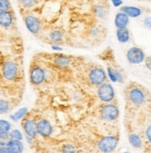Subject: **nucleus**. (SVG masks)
<instances>
[{
    "label": "nucleus",
    "mask_w": 151,
    "mask_h": 153,
    "mask_svg": "<svg viewBox=\"0 0 151 153\" xmlns=\"http://www.w3.org/2000/svg\"><path fill=\"white\" fill-rule=\"evenodd\" d=\"M118 139L114 136H107L102 137L97 144V148L102 153H110L117 147Z\"/></svg>",
    "instance_id": "f257e3e1"
},
{
    "label": "nucleus",
    "mask_w": 151,
    "mask_h": 153,
    "mask_svg": "<svg viewBox=\"0 0 151 153\" xmlns=\"http://www.w3.org/2000/svg\"><path fill=\"white\" fill-rule=\"evenodd\" d=\"M126 59L131 64H140L144 62L146 59V56L144 51L137 47H132L128 49L126 53Z\"/></svg>",
    "instance_id": "f03ea898"
},
{
    "label": "nucleus",
    "mask_w": 151,
    "mask_h": 153,
    "mask_svg": "<svg viewBox=\"0 0 151 153\" xmlns=\"http://www.w3.org/2000/svg\"><path fill=\"white\" fill-rule=\"evenodd\" d=\"M97 96L103 102H110L114 100L115 92L110 84H103L97 89Z\"/></svg>",
    "instance_id": "7ed1b4c3"
},
{
    "label": "nucleus",
    "mask_w": 151,
    "mask_h": 153,
    "mask_svg": "<svg viewBox=\"0 0 151 153\" xmlns=\"http://www.w3.org/2000/svg\"><path fill=\"white\" fill-rule=\"evenodd\" d=\"M120 111L116 105L113 104H106L102 107L101 110V116L106 121H115L119 117Z\"/></svg>",
    "instance_id": "20e7f679"
},
{
    "label": "nucleus",
    "mask_w": 151,
    "mask_h": 153,
    "mask_svg": "<svg viewBox=\"0 0 151 153\" xmlns=\"http://www.w3.org/2000/svg\"><path fill=\"white\" fill-rule=\"evenodd\" d=\"M107 79V74L105 71L101 68H94L89 73V80L91 83L95 85H101L105 84V81Z\"/></svg>",
    "instance_id": "39448f33"
},
{
    "label": "nucleus",
    "mask_w": 151,
    "mask_h": 153,
    "mask_svg": "<svg viewBox=\"0 0 151 153\" xmlns=\"http://www.w3.org/2000/svg\"><path fill=\"white\" fill-rule=\"evenodd\" d=\"M2 74L6 80L12 81L18 74V66L13 61H7L3 65Z\"/></svg>",
    "instance_id": "423d86ee"
},
{
    "label": "nucleus",
    "mask_w": 151,
    "mask_h": 153,
    "mask_svg": "<svg viewBox=\"0 0 151 153\" xmlns=\"http://www.w3.org/2000/svg\"><path fill=\"white\" fill-rule=\"evenodd\" d=\"M129 100L134 105H141L146 100V95L142 89L134 87L129 91Z\"/></svg>",
    "instance_id": "0eeeda50"
},
{
    "label": "nucleus",
    "mask_w": 151,
    "mask_h": 153,
    "mask_svg": "<svg viewBox=\"0 0 151 153\" xmlns=\"http://www.w3.org/2000/svg\"><path fill=\"white\" fill-rule=\"evenodd\" d=\"M46 79V73L41 67H33L30 73V81L34 85H41Z\"/></svg>",
    "instance_id": "6e6552de"
},
{
    "label": "nucleus",
    "mask_w": 151,
    "mask_h": 153,
    "mask_svg": "<svg viewBox=\"0 0 151 153\" xmlns=\"http://www.w3.org/2000/svg\"><path fill=\"white\" fill-rule=\"evenodd\" d=\"M22 127L24 133L26 134V137L33 138L37 136V123H35L32 119L25 120L22 123Z\"/></svg>",
    "instance_id": "1a4fd4ad"
},
{
    "label": "nucleus",
    "mask_w": 151,
    "mask_h": 153,
    "mask_svg": "<svg viewBox=\"0 0 151 153\" xmlns=\"http://www.w3.org/2000/svg\"><path fill=\"white\" fill-rule=\"evenodd\" d=\"M52 131H53V128L49 121L46 119H42L37 122V133L41 137H47L51 136Z\"/></svg>",
    "instance_id": "9d476101"
},
{
    "label": "nucleus",
    "mask_w": 151,
    "mask_h": 153,
    "mask_svg": "<svg viewBox=\"0 0 151 153\" xmlns=\"http://www.w3.org/2000/svg\"><path fill=\"white\" fill-rule=\"evenodd\" d=\"M25 25L27 27V29L29 30V32H31L32 33L35 34L37 33L40 31V22L37 19L36 17L34 16H27L25 18Z\"/></svg>",
    "instance_id": "9b49d317"
},
{
    "label": "nucleus",
    "mask_w": 151,
    "mask_h": 153,
    "mask_svg": "<svg viewBox=\"0 0 151 153\" xmlns=\"http://www.w3.org/2000/svg\"><path fill=\"white\" fill-rule=\"evenodd\" d=\"M114 23H115V26L117 27V29L127 28V26L129 24V17L120 11L115 16Z\"/></svg>",
    "instance_id": "f8f14e48"
},
{
    "label": "nucleus",
    "mask_w": 151,
    "mask_h": 153,
    "mask_svg": "<svg viewBox=\"0 0 151 153\" xmlns=\"http://www.w3.org/2000/svg\"><path fill=\"white\" fill-rule=\"evenodd\" d=\"M121 12L127 15L129 18H137L142 14V10L137 7L125 6L121 7Z\"/></svg>",
    "instance_id": "ddd939ff"
},
{
    "label": "nucleus",
    "mask_w": 151,
    "mask_h": 153,
    "mask_svg": "<svg viewBox=\"0 0 151 153\" xmlns=\"http://www.w3.org/2000/svg\"><path fill=\"white\" fill-rule=\"evenodd\" d=\"M13 22V17L10 11L0 12V26L2 27H10Z\"/></svg>",
    "instance_id": "4468645a"
},
{
    "label": "nucleus",
    "mask_w": 151,
    "mask_h": 153,
    "mask_svg": "<svg viewBox=\"0 0 151 153\" xmlns=\"http://www.w3.org/2000/svg\"><path fill=\"white\" fill-rule=\"evenodd\" d=\"M7 148L10 151V153H22L24 149L22 142L19 140H10Z\"/></svg>",
    "instance_id": "2eb2a0df"
},
{
    "label": "nucleus",
    "mask_w": 151,
    "mask_h": 153,
    "mask_svg": "<svg viewBox=\"0 0 151 153\" xmlns=\"http://www.w3.org/2000/svg\"><path fill=\"white\" fill-rule=\"evenodd\" d=\"M116 36L120 43H127L130 40V32L127 28L123 29H117L116 31Z\"/></svg>",
    "instance_id": "dca6fc26"
},
{
    "label": "nucleus",
    "mask_w": 151,
    "mask_h": 153,
    "mask_svg": "<svg viewBox=\"0 0 151 153\" xmlns=\"http://www.w3.org/2000/svg\"><path fill=\"white\" fill-rule=\"evenodd\" d=\"M107 73H108L109 78L110 79L111 82L113 83H116V82H122V75L121 74L120 71H116V70H113L111 68H108L107 70Z\"/></svg>",
    "instance_id": "f3484780"
},
{
    "label": "nucleus",
    "mask_w": 151,
    "mask_h": 153,
    "mask_svg": "<svg viewBox=\"0 0 151 153\" xmlns=\"http://www.w3.org/2000/svg\"><path fill=\"white\" fill-rule=\"evenodd\" d=\"M54 62H55V64L59 68H66L67 66H69L70 61L68 57L63 56V55H59L54 59Z\"/></svg>",
    "instance_id": "a211bd4d"
},
{
    "label": "nucleus",
    "mask_w": 151,
    "mask_h": 153,
    "mask_svg": "<svg viewBox=\"0 0 151 153\" xmlns=\"http://www.w3.org/2000/svg\"><path fill=\"white\" fill-rule=\"evenodd\" d=\"M27 112H28L27 108H21V109L18 110L15 113L10 115V119L14 122H18V121L21 120L23 117L27 114Z\"/></svg>",
    "instance_id": "6ab92c4d"
},
{
    "label": "nucleus",
    "mask_w": 151,
    "mask_h": 153,
    "mask_svg": "<svg viewBox=\"0 0 151 153\" xmlns=\"http://www.w3.org/2000/svg\"><path fill=\"white\" fill-rule=\"evenodd\" d=\"M129 143L132 147L138 149L142 146V140L137 134H131L129 136Z\"/></svg>",
    "instance_id": "aec40b11"
},
{
    "label": "nucleus",
    "mask_w": 151,
    "mask_h": 153,
    "mask_svg": "<svg viewBox=\"0 0 151 153\" xmlns=\"http://www.w3.org/2000/svg\"><path fill=\"white\" fill-rule=\"evenodd\" d=\"M11 130V124L6 120H0V134H8Z\"/></svg>",
    "instance_id": "412c9836"
},
{
    "label": "nucleus",
    "mask_w": 151,
    "mask_h": 153,
    "mask_svg": "<svg viewBox=\"0 0 151 153\" xmlns=\"http://www.w3.org/2000/svg\"><path fill=\"white\" fill-rule=\"evenodd\" d=\"M49 38L53 42H59L63 39V34H62L60 31L55 30V31H52L49 33Z\"/></svg>",
    "instance_id": "4be33fe9"
},
{
    "label": "nucleus",
    "mask_w": 151,
    "mask_h": 153,
    "mask_svg": "<svg viewBox=\"0 0 151 153\" xmlns=\"http://www.w3.org/2000/svg\"><path fill=\"white\" fill-rule=\"evenodd\" d=\"M10 136L11 140H19V141H21L23 139L22 133L20 130H18V129H14V130L10 131Z\"/></svg>",
    "instance_id": "5701e85b"
},
{
    "label": "nucleus",
    "mask_w": 151,
    "mask_h": 153,
    "mask_svg": "<svg viewBox=\"0 0 151 153\" xmlns=\"http://www.w3.org/2000/svg\"><path fill=\"white\" fill-rule=\"evenodd\" d=\"M10 140H11V138L10 136V133L0 134V146L1 147H7Z\"/></svg>",
    "instance_id": "b1692460"
},
{
    "label": "nucleus",
    "mask_w": 151,
    "mask_h": 153,
    "mask_svg": "<svg viewBox=\"0 0 151 153\" xmlns=\"http://www.w3.org/2000/svg\"><path fill=\"white\" fill-rule=\"evenodd\" d=\"M8 110H10V105H8V103L4 100H0V114L7 113Z\"/></svg>",
    "instance_id": "393cba45"
},
{
    "label": "nucleus",
    "mask_w": 151,
    "mask_h": 153,
    "mask_svg": "<svg viewBox=\"0 0 151 153\" xmlns=\"http://www.w3.org/2000/svg\"><path fill=\"white\" fill-rule=\"evenodd\" d=\"M10 8V2L7 0H0V12L7 11Z\"/></svg>",
    "instance_id": "a878e982"
},
{
    "label": "nucleus",
    "mask_w": 151,
    "mask_h": 153,
    "mask_svg": "<svg viewBox=\"0 0 151 153\" xmlns=\"http://www.w3.org/2000/svg\"><path fill=\"white\" fill-rule=\"evenodd\" d=\"M61 151L62 153H76V149L70 144H66L62 147Z\"/></svg>",
    "instance_id": "bb28decb"
},
{
    "label": "nucleus",
    "mask_w": 151,
    "mask_h": 153,
    "mask_svg": "<svg viewBox=\"0 0 151 153\" xmlns=\"http://www.w3.org/2000/svg\"><path fill=\"white\" fill-rule=\"evenodd\" d=\"M146 137L149 143H151V124H149L146 129Z\"/></svg>",
    "instance_id": "cd10ccee"
},
{
    "label": "nucleus",
    "mask_w": 151,
    "mask_h": 153,
    "mask_svg": "<svg viewBox=\"0 0 151 153\" xmlns=\"http://www.w3.org/2000/svg\"><path fill=\"white\" fill-rule=\"evenodd\" d=\"M144 25L148 29H151V17H146L144 19Z\"/></svg>",
    "instance_id": "c85d7f7f"
},
{
    "label": "nucleus",
    "mask_w": 151,
    "mask_h": 153,
    "mask_svg": "<svg viewBox=\"0 0 151 153\" xmlns=\"http://www.w3.org/2000/svg\"><path fill=\"white\" fill-rule=\"evenodd\" d=\"M145 64H146V67L151 71V56H148L145 59Z\"/></svg>",
    "instance_id": "c756f323"
},
{
    "label": "nucleus",
    "mask_w": 151,
    "mask_h": 153,
    "mask_svg": "<svg viewBox=\"0 0 151 153\" xmlns=\"http://www.w3.org/2000/svg\"><path fill=\"white\" fill-rule=\"evenodd\" d=\"M96 10H98V11H95V13H96V16H98V17H103V15H104L103 7H100V6H98V7H96Z\"/></svg>",
    "instance_id": "7c9ffc66"
},
{
    "label": "nucleus",
    "mask_w": 151,
    "mask_h": 153,
    "mask_svg": "<svg viewBox=\"0 0 151 153\" xmlns=\"http://www.w3.org/2000/svg\"><path fill=\"white\" fill-rule=\"evenodd\" d=\"M111 3H112V5H113L115 7H118L121 6L123 2L121 1V0H113V1H111Z\"/></svg>",
    "instance_id": "2f4dec72"
},
{
    "label": "nucleus",
    "mask_w": 151,
    "mask_h": 153,
    "mask_svg": "<svg viewBox=\"0 0 151 153\" xmlns=\"http://www.w3.org/2000/svg\"><path fill=\"white\" fill-rule=\"evenodd\" d=\"M21 3H22V4H24L25 6H27L28 7H33V6L34 1H21Z\"/></svg>",
    "instance_id": "473e14b6"
},
{
    "label": "nucleus",
    "mask_w": 151,
    "mask_h": 153,
    "mask_svg": "<svg viewBox=\"0 0 151 153\" xmlns=\"http://www.w3.org/2000/svg\"><path fill=\"white\" fill-rule=\"evenodd\" d=\"M0 153H10L7 147H1L0 146Z\"/></svg>",
    "instance_id": "72a5a7b5"
},
{
    "label": "nucleus",
    "mask_w": 151,
    "mask_h": 153,
    "mask_svg": "<svg viewBox=\"0 0 151 153\" xmlns=\"http://www.w3.org/2000/svg\"><path fill=\"white\" fill-rule=\"evenodd\" d=\"M51 48L53 50H55V51H61L62 50V48L59 47V46H57V45H53V46L51 47Z\"/></svg>",
    "instance_id": "f704fd0d"
},
{
    "label": "nucleus",
    "mask_w": 151,
    "mask_h": 153,
    "mask_svg": "<svg viewBox=\"0 0 151 153\" xmlns=\"http://www.w3.org/2000/svg\"><path fill=\"white\" fill-rule=\"evenodd\" d=\"M123 153H130V152H129V151H124Z\"/></svg>",
    "instance_id": "c9c22d12"
}]
</instances>
